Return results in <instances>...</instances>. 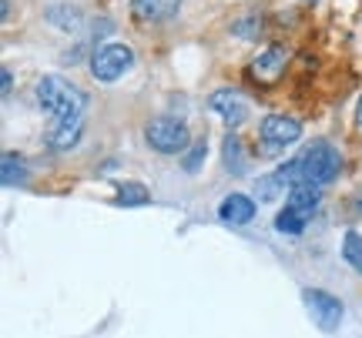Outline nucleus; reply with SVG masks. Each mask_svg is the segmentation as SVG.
Segmentation results:
<instances>
[{
    "instance_id": "nucleus-18",
    "label": "nucleus",
    "mask_w": 362,
    "mask_h": 338,
    "mask_svg": "<svg viewBox=\"0 0 362 338\" xmlns=\"http://www.w3.org/2000/svg\"><path fill=\"white\" fill-rule=\"evenodd\" d=\"M13 161H17V155H4V184H17L24 178V168L21 164L13 168Z\"/></svg>"
},
{
    "instance_id": "nucleus-14",
    "label": "nucleus",
    "mask_w": 362,
    "mask_h": 338,
    "mask_svg": "<svg viewBox=\"0 0 362 338\" xmlns=\"http://www.w3.org/2000/svg\"><path fill=\"white\" fill-rule=\"evenodd\" d=\"M221 151H225V168L228 171H235V174H242V171H245V157H242V141H238V134H228V138H225V147H221Z\"/></svg>"
},
{
    "instance_id": "nucleus-22",
    "label": "nucleus",
    "mask_w": 362,
    "mask_h": 338,
    "mask_svg": "<svg viewBox=\"0 0 362 338\" xmlns=\"http://www.w3.org/2000/svg\"><path fill=\"white\" fill-rule=\"evenodd\" d=\"M356 117H359V124H362V97H359V104H356Z\"/></svg>"
},
{
    "instance_id": "nucleus-4",
    "label": "nucleus",
    "mask_w": 362,
    "mask_h": 338,
    "mask_svg": "<svg viewBox=\"0 0 362 338\" xmlns=\"http://www.w3.org/2000/svg\"><path fill=\"white\" fill-rule=\"evenodd\" d=\"M144 138L161 155H181L188 147V128L181 124L178 117H155V121H148Z\"/></svg>"
},
{
    "instance_id": "nucleus-1",
    "label": "nucleus",
    "mask_w": 362,
    "mask_h": 338,
    "mask_svg": "<svg viewBox=\"0 0 362 338\" xmlns=\"http://www.w3.org/2000/svg\"><path fill=\"white\" fill-rule=\"evenodd\" d=\"M34 91H37L40 107H44L47 114L57 117L47 144H51L54 151H67L71 144H78L81 124H84V107H88L84 91L74 87V84L64 78H40Z\"/></svg>"
},
{
    "instance_id": "nucleus-17",
    "label": "nucleus",
    "mask_w": 362,
    "mask_h": 338,
    "mask_svg": "<svg viewBox=\"0 0 362 338\" xmlns=\"http://www.w3.org/2000/svg\"><path fill=\"white\" fill-rule=\"evenodd\" d=\"M275 228H279L282 234H302V231H305V218H298L296 211L285 208L282 215L275 218Z\"/></svg>"
},
{
    "instance_id": "nucleus-12",
    "label": "nucleus",
    "mask_w": 362,
    "mask_h": 338,
    "mask_svg": "<svg viewBox=\"0 0 362 338\" xmlns=\"http://www.w3.org/2000/svg\"><path fill=\"white\" fill-rule=\"evenodd\" d=\"M47 20H51L57 30H81L84 27V13L78 11V7H71V4H57V7H51L47 11Z\"/></svg>"
},
{
    "instance_id": "nucleus-13",
    "label": "nucleus",
    "mask_w": 362,
    "mask_h": 338,
    "mask_svg": "<svg viewBox=\"0 0 362 338\" xmlns=\"http://www.w3.org/2000/svg\"><path fill=\"white\" fill-rule=\"evenodd\" d=\"M342 258L349 265L356 274H362V234L359 231H349L342 238Z\"/></svg>"
},
{
    "instance_id": "nucleus-10",
    "label": "nucleus",
    "mask_w": 362,
    "mask_h": 338,
    "mask_svg": "<svg viewBox=\"0 0 362 338\" xmlns=\"http://www.w3.org/2000/svg\"><path fill=\"white\" fill-rule=\"evenodd\" d=\"M218 218L228 224H248L255 218V201L245 195H228L218 205Z\"/></svg>"
},
{
    "instance_id": "nucleus-21",
    "label": "nucleus",
    "mask_w": 362,
    "mask_h": 338,
    "mask_svg": "<svg viewBox=\"0 0 362 338\" xmlns=\"http://www.w3.org/2000/svg\"><path fill=\"white\" fill-rule=\"evenodd\" d=\"M0 78H4V97H7V94H11V71H4V74H0Z\"/></svg>"
},
{
    "instance_id": "nucleus-6",
    "label": "nucleus",
    "mask_w": 362,
    "mask_h": 338,
    "mask_svg": "<svg viewBox=\"0 0 362 338\" xmlns=\"http://www.w3.org/2000/svg\"><path fill=\"white\" fill-rule=\"evenodd\" d=\"M208 107L215 111V114L228 124V128H242L248 117V101L242 91H235V87H221V91H215L211 97H208Z\"/></svg>"
},
{
    "instance_id": "nucleus-9",
    "label": "nucleus",
    "mask_w": 362,
    "mask_h": 338,
    "mask_svg": "<svg viewBox=\"0 0 362 338\" xmlns=\"http://www.w3.org/2000/svg\"><path fill=\"white\" fill-rule=\"evenodd\" d=\"M262 141L272 144V147H285V144H296L302 138V124L296 117H285V114H269L262 121Z\"/></svg>"
},
{
    "instance_id": "nucleus-2",
    "label": "nucleus",
    "mask_w": 362,
    "mask_h": 338,
    "mask_svg": "<svg viewBox=\"0 0 362 338\" xmlns=\"http://www.w3.org/2000/svg\"><path fill=\"white\" fill-rule=\"evenodd\" d=\"M298 174H302V184H312V188L332 184L339 174V151L329 141H312L298 155Z\"/></svg>"
},
{
    "instance_id": "nucleus-16",
    "label": "nucleus",
    "mask_w": 362,
    "mask_h": 338,
    "mask_svg": "<svg viewBox=\"0 0 362 338\" xmlns=\"http://www.w3.org/2000/svg\"><path fill=\"white\" fill-rule=\"evenodd\" d=\"M285 191V184L279 181V174L272 171V174H265L259 184H255V195H259V201H272V198H279Z\"/></svg>"
},
{
    "instance_id": "nucleus-15",
    "label": "nucleus",
    "mask_w": 362,
    "mask_h": 338,
    "mask_svg": "<svg viewBox=\"0 0 362 338\" xmlns=\"http://www.w3.org/2000/svg\"><path fill=\"white\" fill-rule=\"evenodd\" d=\"M148 188L138 181H124L121 188H117V205H144L148 201Z\"/></svg>"
},
{
    "instance_id": "nucleus-7",
    "label": "nucleus",
    "mask_w": 362,
    "mask_h": 338,
    "mask_svg": "<svg viewBox=\"0 0 362 338\" xmlns=\"http://www.w3.org/2000/svg\"><path fill=\"white\" fill-rule=\"evenodd\" d=\"M285 64H288V47H282V44L265 47V51H259V57L248 64V78L255 80V84H275V80L282 78Z\"/></svg>"
},
{
    "instance_id": "nucleus-5",
    "label": "nucleus",
    "mask_w": 362,
    "mask_h": 338,
    "mask_svg": "<svg viewBox=\"0 0 362 338\" xmlns=\"http://www.w3.org/2000/svg\"><path fill=\"white\" fill-rule=\"evenodd\" d=\"M302 301H305V308H309L312 322L322 328V332H336L342 325V301L336 295H329L322 288H305L302 291Z\"/></svg>"
},
{
    "instance_id": "nucleus-19",
    "label": "nucleus",
    "mask_w": 362,
    "mask_h": 338,
    "mask_svg": "<svg viewBox=\"0 0 362 338\" xmlns=\"http://www.w3.org/2000/svg\"><path fill=\"white\" fill-rule=\"evenodd\" d=\"M346 205H349L352 218H359V222H362V188H356V191H352V195H349V201H346Z\"/></svg>"
},
{
    "instance_id": "nucleus-8",
    "label": "nucleus",
    "mask_w": 362,
    "mask_h": 338,
    "mask_svg": "<svg viewBox=\"0 0 362 338\" xmlns=\"http://www.w3.org/2000/svg\"><path fill=\"white\" fill-rule=\"evenodd\" d=\"M181 0H131V20L138 27L165 24L178 13Z\"/></svg>"
},
{
    "instance_id": "nucleus-3",
    "label": "nucleus",
    "mask_w": 362,
    "mask_h": 338,
    "mask_svg": "<svg viewBox=\"0 0 362 338\" xmlns=\"http://www.w3.org/2000/svg\"><path fill=\"white\" fill-rule=\"evenodd\" d=\"M131 64H134V51L128 44H101L98 51L90 54V74L104 80V84L117 80Z\"/></svg>"
},
{
    "instance_id": "nucleus-20",
    "label": "nucleus",
    "mask_w": 362,
    "mask_h": 338,
    "mask_svg": "<svg viewBox=\"0 0 362 338\" xmlns=\"http://www.w3.org/2000/svg\"><path fill=\"white\" fill-rule=\"evenodd\" d=\"M202 155H205V144H198V147H194V151H192V157L185 161V168H188V171H194V168H198V157H202Z\"/></svg>"
},
{
    "instance_id": "nucleus-11",
    "label": "nucleus",
    "mask_w": 362,
    "mask_h": 338,
    "mask_svg": "<svg viewBox=\"0 0 362 338\" xmlns=\"http://www.w3.org/2000/svg\"><path fill=\"white\" fill-rule=\"evenodd\" d=\"M285 208L296 211L298 218H305V222H309L312 215H315V208H319V188H312V184H296V188L288 191Z\"/></svg>"
}]
</instances>
